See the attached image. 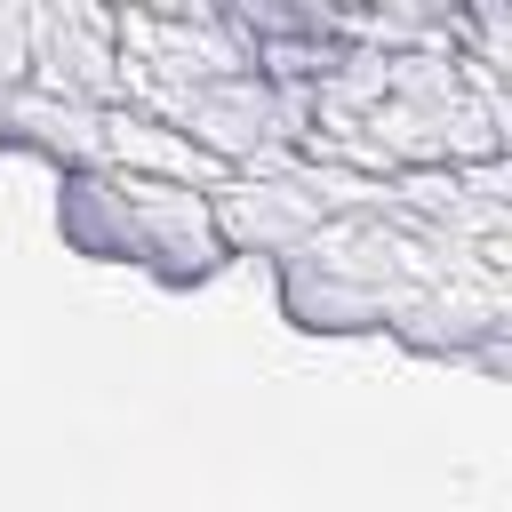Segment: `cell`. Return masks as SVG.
Here are the masks:
<instances>
[{
    "label": "cell",
    "instance_id": "obj_1",
    "mask_svg": "<svg viewBox=\"0 0 512 512\" xmlns=\"http://www.w3.org/2000/svg\"><path fill=\"white\" fill-rule=\"evenodd\" d=\"M128 232H136V256H128V264H144V272L168 280V288H192V280H208V272L224 264L216 208H208V192H192V184H136V176H128Z\"/></svg>",
    "mask_w": 512,
    "mask_h": 512
},
{
    "label": "cell",
    "instance_id": "obj_2",
    "mask_svg": "<svg viewBox=\"0 0 512 512\" xmlns=\"http://www.w3.org/2000/svg\"><path fill=\"white\" fill-rule=\"evenodd\" d=\"M296 160V152H288ZM288 160L280 168H264V176H224L216 192H208V208H216V240H224V256H288V248H304L328 216L312 208V192L288 176Z\"/></svg>",
    "mask_w": 512,
    "mask_h": 512
},
{
    "label": "cell",
    "instance_id": "obj_3",
    "mask_svg": "<svg viewBox=\"0 0 512 512\" xmlns=\"http://www.w3.org/2000/svg\"><path fill=\"white\" fill-rule=\"evenodd\" d=\"M280 312L304 336H368V328H384V296L360 272H344L336 256H320L312 240L280 256Z\"/></svg>",
    "mask_w": 512,
    "mask_h": 512
},
{
    "label": "cell",
    "instance_id": "obj_4",
    "mask_svg": "<svg viewBox=\"0 0 512 512\" xmlns=\"http://www.w3.org/2000/svg\"><path fill=\"white\" fill-rule=\"evenodd\" d=\"M0 144L40 152L64 176L104 168V104H72V96H48V88H8L0 96Z\"/></svg>",
    "mask_w": 512,
    "mask_h": 512
},
{
    "label": "cell",
    "instance_id": "obj_5",
    "mask_svg": "<svg viewBox=\"0 0 512 512\" xmlns=\"http://www.w3.org/2000/svg\"><path fill=\"white\" fill-rule=\"evenodd\" d=\"M56 232H64L72 256L128 264V256H136V232H128V176H112V168H72L64 192H56Z\"/></svg>",
    "mask_w": 512,
    "mask_h": 512
}]
</instances>
